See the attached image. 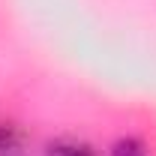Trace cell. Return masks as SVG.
Instances as JSON below:
<instances>
[{
	"instance_id": "3",
	"label": "cell",
	"mask_w": 156,
	"mask_h": 156,
	"mask_svg": "<svg viewBox=\"0 0 156 156\" xmlns=\"http://www.w3.org/2000/svg\"><path fill=\"white\" fill-rule=\"evenodd\" d=\"M51 156H93V150L84 144H57L51 147Z\"/></svg>"
},
{
	"instance_id": "1",
	"label": "cell",
	"mask_w": 156,
	"mask_h": 156,
	"mask_svg": "<svg viewBox=\"0 0 156 156\" xmlns=\"http://www.w3.org/2000/svg\"><path fill=\"white\" fill-rule=\"evenodd\" d=\"M18 147H21V135L12 129V126L0 123V156H15Z\"/></svg>"
},
{
	"instance_id": "2",
	"label": "cell",
	"mask_w": 156,
	"mask_h": 156,
	"mask_svg": "<svg viewBox=\"0 0 156 156\" xmlns=\"http://www.w3.org/2000/svg\"><path fill=\"white\" fill-rule=\"evenodd\" d=\"M111 156H147V147L138 138H123L111 147Z\"/></svg>"
}]
</instances>
